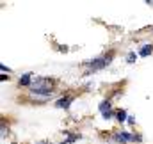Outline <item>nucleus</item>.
<instances>
[{
  "mask_svg": "<svg viewBox=\"0 0 153 144\" xmlns=\"http://www.w3.org/2000/svg\"><path fill=\"white\" fill-rule=\"evenodd\" d=\"M112 57H114V53L111 52L109 55H102V57H96V59H93V61L85 62V66L89 68V71H98V70H103V68H107V66L111 64Z\"/></svg>",
  "mask_w": 153,
  "mask_h": 144,
  "instance_id": "1",
  "label": "nucleus"
},
{
  "mask_svg": "<svg viewBox=\"0 0 153 144\" xmlns=\"http://www.w3.org/2000/svg\"><path fill=\"white\" fill-rule=\"evenodd\" d=\"M100 112H102V116H103V119H111L112 116H114V112H112V105H111V102L109 100H105V102H102L100 103Z\"/></svg>",
  "mask_w": 153,
  "mask_h": 144,
  "instance_id": "3",
  "label": "nucleus"
},
{
  "mask_svg": "<svg viewBox=\"0 0 153 144\" xmlns=\"http://www.w3.org/2000/svg\"><path fill=\"white\" fill-rule=\"evenodd\" d=\"M152 52H153V46H152V45H144V46L139 50V55H141V57H148Z\"/></svg>",
  "mask_w": 153,
  "mask_h": 144,
  "instance_id": "6",
  "label": "nucleus"
},
{
  "mask_svg": "<svg viewBox=\"0 0 153 144\" xmlns=\"http://www.w3.org/2000/svg\"><path fill=\"white\" fill-rule=\"evenodd\" d=\"M32 80H34V78H32V75H30V73H27V75H23V76L20 78V82H18V84H20V85H23V87H30V85H32Z\"/></svg>",
  "mask_w": 153,
  "mask_h": 144,
  "instance_id": "5",
  "label": "nucleus"
},
{
  "mask_svg": "<svg viewBox=\"0 0 153 144\" xmlns=\"http://www.w3.org/2000/svg\"><path fill=\"white\" fill-rule=\"evenodd\" d=\"M38 144H52V143H48V141H41V143H38Z\"/></svg>",
  "mask_w": 153,
  "mask_h": 144,
  "instance_id": "10",
  "label": "nucleus"
},
{
  "mask_svg": "<svg viewBox=\"0 0 153 144\" xmlns=\"http://www.w3.org/2000/svg\"><path fill=\"white\" fill-rule=\"evenodd\" d=\"M135 59H137L135 52H130V53L126 55V62H130V64H134V62H135Z\"/></svg>",
  "mask_w": 153,
  "mask_h": 144,
  "instance_id": "9",
  "label": "nucleus"
},
{
  "mask_svg": "<svg viewBox=\"0 0 153 144\" xmlns=\"http://www.w3.org/2000/svg\"><path fill=\"white\" fill-rule=\"evenodd\" d=\"M80 137H82L80 134H75V135H70V137H68L66 141H62V143H61V144H71V143H75L76 139H80Z\"/></svg>",
  "mask_w": 153,
  "mask_h": 144,
  "instance_id": "8",
  "label": "nucleus"
},
{
  "mask_svg": "<svg viewBox=\"0 0 153 144\" xmlns=\"http://www.w3.org/2000/svg\"><path fill=\"white\" fill-rule=\"evenodd\" d=\"M116 117H117V121H119V123H125V121L128 119V117H126V112H125L123 108H119V110L116 112Z\"/></svg>",
  "mask_w": 153,
  "mask_h": 144,
  "instance_id": "7",
  "label": "nucleus"
},
{
  "mask_svg": "<svg viewBox=\"0 0 153 144\" xmlns=\"http://www.w3.org/2000/svg\"><path fill=\"white\" fill-rule=\"evenodd\" d=\"M71 102H73V96H62V98H59L55 102V107L57 108H68Z\"/></svg>",
  "mask_w": 153,
  "mask_h": 144,
  "instance_id": "4",
  "label": "nucleus"
},
{
  "mask_svg": "<svg viewBox=\"0 0 153 144\" xmlns=\"http://www.w3.org/2000/svg\"><path fill=\"white\" fill-rule=\"evenodd\" d=\"M112 139H114L116 143H121V144H125V143H141V141H143L141 135L130 134V132H114Z\"/></svg>",
  "mask_w": 153,
  "mask_h": 144,
  "instance_id": "2",
  "label": "nucleus"
}]
</instances>
